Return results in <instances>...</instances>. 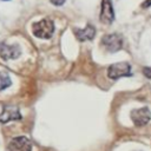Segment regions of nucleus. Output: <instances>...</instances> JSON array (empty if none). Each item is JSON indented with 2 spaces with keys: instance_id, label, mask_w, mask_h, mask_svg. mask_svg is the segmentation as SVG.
<instances>
[{
  "instance_id": "f257e3e1",
  "label": "nucleus",
  "mask_w": 151,
  "mask_h": 151,
  "mask_svg": "<svg viewBox=\"0 0 151 151\" xmlns=\"http://www.w3.org/2000/svg\"><path fill=\"white\" fill-rule=\"evenodd\" d=\"M32 32L37 38L50 39L54 32V24L51 19H42L32 25Z\"/></svg>"
},
{
  "instance_id": "f03ea898",
  "label": "nucleus",
  "mask_w": 151,
  "mask_h": 151,
  "mask_svg": "<svg viewBox=\"0 0 151 151\" xmlns=\"http://www.w3.org/2000/svg\"><path fill=\"white\" fill-rule=\"evenodd\" d=\"M107 76L110 79H118L120 77H130V76H132L131 66L127 63L112 64L107 68Z\"/></svg>"
},
{
  "instance_id": "7ed1b4c3",
  "label": "nucleus",
  "mask_w": 151,
  "mask_h": 151,
  "mask_svg": "<svg viewBox=\"0 0 151 151\" xmlns=\"http://www.w3.org/2000/svg\"><path fill=\"white\" fill-rule=\"evenodd\" d=\"M131 119L136 126H144L151 119V112L147 107L136 109L131 112Z\"/></svg>"
},
{
  "instance_id": "20e7f679",
  "label": "nucleus",
  "mask_w": 151,
  "mask_h": 151,
  "mask_svg": "<svg viewBox=\"0 0 151 151\" xmlns=\"http://www.w3.org/2000/svg\"><path fill=\"white\" fill-rule=\"evenodd\" d=\"M101 44L106 47L107 51H110V52H117L123 46V39H122V37L119 34L112 33V34L105 35L101 39Z\"/></svg>"
},
{
  "instance_id": "39448f33",
  "label": "nucleus",
  "mask_w": 151,
  "mask_h": 151,
  "mask_svg": "<svg viewBox=\"0 0 151 151\" xmlns=\"http://www.w3.org/2000/svg\"><path fill=\"white\" fill-rule=\"evenodd\" d=\"M8 150L9 151H31L32 145L28 138L24 136H19L13 138L9 144H8Z\"/></svg>"
},
{
  "instance_id": "423d86ee",
  "label": "nucleus",
  "mask_w": 151,
  "mask_h": 151,
  "mask_svg": "<svg viewBox=\"0 0 151 151\" xmlns=\"http://www.w3.org/2000/svg\"><path fill=\"white\" fill-rule=\"evenodd\" d=\"M113 20H114V11L111 0H101L100 21L104 24H111Z\"/></svg>"
},
{
  "instance_id": "0eeeda50",
  "label": "nucleus",
  "mask_w": 151,
  "mask_h": 151,
  "mask_svg": "<svg viewBox=\"0 0 151 151\" xmlns=\"http://www.w3.org/2000/svg\"><path fill=\"white\" fill-rule=\"evenodd\" d=\"M21 118V114L18 110V107L6 105L2 111L0 112V122L1 123H7L9 120H18Z\"/></svg>"
},
{
  "instance_id": "6e6552de",
  "label": "nucleus",
  "mask_w": 151,
  "mask_h": 151,
  "mask_svg": "<svg viewBox=\"0 0 151 151\" xmlns=\"http://www.w3.org/2000/svg\"><path fill=\"white\" fill-rule=\"evenodd\" d=\"M21 54V50L18 45H4L0 48V55L2 59L8 60V59H15Z\"/></svg>"
},
{
  "instance_id": "1a4fd4ad",
  "label": "nucleus",
  "mask_w": 151,
  "mask_h": 151,
  "mask_svg": "<svg viewBox=\"0 0 151 151\" xmlns=\"http://www.w3.org/2000/svg\"><path fill=\"white\" fill-rule=\"evenodd\" d=\"M74 34L78 38V40H80V41L92 40L96 35V28L92 25H87L85 28H76Z\"/></svg>"
},
{
  "instance_id": "9d476101",
  "label": "nucleus",
  "mask_w": 151,
  "mask_h": 151,
  "mask_svg": "<svg viewBox=\"0 0 151 151\" xmlns=\"http://www.w3.org/2000/svg\"><path fill=\"white\" fill-rule=\"evenodd\" d=\"M11 84H12V80H11L9 76L5 72H0V91L9 87Z\"/></svg>"
},
{
  "instance_id": "9b49d317",
  "label": "nucleus",
  "mask_w": 151,
  "mask_h": 151,
  "mask_svg": "<svg viewBox=\"0 0 151 151\" xmlns=\"http://www.w3.org/2000/svg\"><path fill=\"white\" fill-rule=\"evenodd\" d=\"M143 73H144V76L146 78L151 79V67H144L143 68Z\"/></svg>"
},
{
  "instance_id": "f8f14e48",
  "label": "nucleus",
  "mask_w": 151,
  "mask_h": 151,
  "mask_svg": "<svg viewBox=\"0 0 151 151\" xmlns=\"http://www.w3.org/2000/svg\"><path fill=\"white\" fill-rule=\"evenodd\" d=\"M51 2L53 5H55V6H61V5H64L65 0H51Z\"/></svg>"
},
{
  "instance_id": "ddd939ff",
  "label": "nucleus",
  "mask_w": 151,
  "mask_h": 151,
  "mask_svg": "<svg viewBox=\"0 0 151 151\" xmlns=\"http://www.w3.org/2000/svg\"><path fill=\"white\" fill-rule=\"evenodd\" d=\"M151 6V0H145L143 4H142V7L143 8H147V7H150Z\"/></svg>"
},
{
  "instance_id": "4468645a",
  "label": "nucleus",
  "mask_w": 151,
  "mask_h": 151,
  "mask_svg": "<svg viewBox=\"0 0 151 151\" xmlns=\"http://www.w3.org/2000/svg\"><path fill=\"white\" fill-rule=\"evenodd\" d=\"M4 1H8V0H4Z\"/></svg>"
}]
</instances>
